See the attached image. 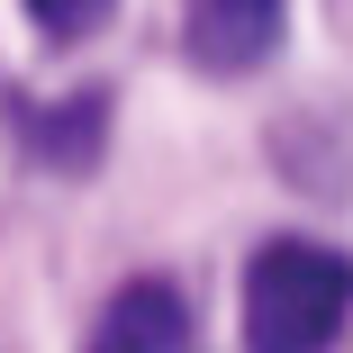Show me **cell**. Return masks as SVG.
Instances as JSON below:
<instances>
[{"instance_id":"5b68a950","label":"cell","mask_w":353,"mask_h":353,"mask_svg":"<svg viewBox=\"0 0 353 353\" xmlns=\"http://www.w3.org/2000/svg\"><path fill=\"white\" fill-rule=\"evenodd\" d=\"M109 10H118V0H28V19H37V28H46L54 46H73V37H91V28H100Z\"/></svg>"},{"instance_id":"3957f363","label":"cell","mask_w":353,"mask_h":353,"mask_svg":"<svg viewBox=\"0 0 353 353\" xmlns=\"http://www.w3.org/2000/svg\"><path fill=\"white\" fill-rule=\"evenodd\" d=\"M82 353H199V335H190V308H181L172 281H127L100 308Z\"/></svg>"},{"instance_id":"277c9868","label":"cell","mask_w":353,"mask_h":353,"mask_svg":"<svg viewBox=\"0 0 353 353\" xmlns=\"http://www.w3.org/2000/svg\"><path fill=\"white\" fill-rule=\"evenodd\" d=\"M28 118V136H37V154L46 163H91L100 154V100H63V109H19Z\"/></svg>"},{"instance_id":"6da1fadb","label":"cell","mask_w":353,"mask_h":353,"mask_svg":"<svg viewBox=\"0 0 353 353\" xmlns=\"http://www.w3.org/2000/svg\"><path fill=\"white\" fill-rule=\"evenodd\" d=\"M353 317V254L317 236H272L245 263V344L254 353H326Z\"/></svg>"},{"instance_id":"7a4b0ae2","label":"cell","mask_w":353,"mask_h":353,"mask_svg":"<svg viewBox=\"0 0 353 353\" xmlns=\"http://www.w3.org/2000/svg\"><path fill=\"white\" fill-rule=\"evenodd\" d=\"M281 19H290V0H190V63L199 73H254V63L281 46Z\"/></svg>"}]
</instances>
